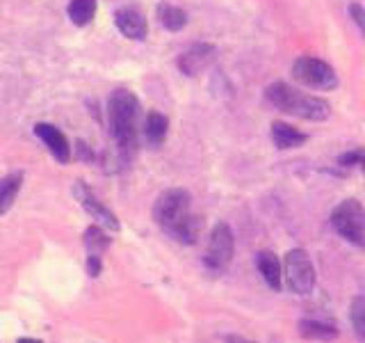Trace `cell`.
<instances>
[{
    "mask_svg": "<svg viewBox=\"0 0 365 343\" xmlns=\"http://www.w3.org/2000/svg\"><path fill=\"white\" fill-rule=\"evenodd\" d=\"M299 332L306 339H315V341H331L338 337V329L334 325L319 323V320H302Z\"/></svg>",
    "mask_w": 365,
    "mask_h": 343,
    "instance_id": "17",
    "label": "cell"
},
{
    "mask_svg": "<svg viewBox=\"0 0 365 343\" xmlns=\"http://www.w3.org/2000/svg\"><path fill=\"white\" fill-rule=\"evenodd\" d=\"M16 343H41V341H39V339H28V337H26V339H19Z\"/></svg>",
    "mask_w": 365,
    "mask_h": 343,
    "instance_id": "23",
    "label": "cell"
},
{
    "mask_svg": "<svg viewBox=\"0 0 365 343\" xmlns=\"http://www.w3.org/2000/svg\"><path fill=\"white\" fill-rule=\"evenodd\" d=\"M158 19L171 32H178V30H182V28L187 26V14H185V11H182L180 7H176V5H169V3H163V5L158 7Z\"/></svg>",
    "mask_w": 365,
    "mask_h": 343,
    "instance_id": "16",
    "label": "cell"
},
{
    "mask_svg": "<svg viewBox=\"0 0 365 343\" xmlns=\"http://www.w3.org/2000/svg\"><path fill=\"white\" fill-rule=\"evenodd\" d=\"M85 245H87L89 257H101L103 252L108 249L110 238L103 234L101 227H89L87 232H85Z\"/></svg>",
    "mask_w": 365,
    "mask_h": 343,
    "instance_id": "19",
    "label": "cell"
},
{
    "mask_svg": "<svg viewBox=\"0 0 365 343\" xmlns=\"http://www.w3.org/2000/svg\"><path fill=\"white\" fill-rule=\"evenodd\" d=\"M285 282L297 295H308L315 286V268L306 249H290L285 257Z\"/></svg>",
    "mask_w": 365,
    "mask_h": 343,
    "instance_id": "6",
    "label": "cell"
},
{
    "mask_svg": "<svg viewBox=\"0 0 365 343\" xmlns=\"http://www.w3.org/2000/svg\"><path fill=\"white\" fill-rule=\"evenodd\" d=\"M153 220L165 234L174 236L178 243L192 245L199 240L201 220L192 213V197L182 188L165 190L153 204Z\"/></svg>",
    "mask_w": 365,
    "mask_h": 343,
    "instance_id": "1",
    "label": "cell"
},
{
    "mask_svg": "<svg viewBox=\"0 0 365 343\" xmlns=\"http://www.w3.org/2000/svg\"><path fill=\"white\" fill-rule=\"evenodd\" d=\"M292 76L297 78V83H302L311 89H334L338 87V76L334 71V66H329L327 62L317 60V57H299L292 64Z\"/></svg>",
    "mask_w": 365,
    "mask_h": 343,
    "instance_id": "5",
    "label": "cell"
},
{
    "mask_svg": "<svg viewBox=\"0 0 365 343\" xmlns=\"http://www.w3.org/2000/svg\"><path fill=\"white\" fill-rule=\"evenodd\" d=\"M34 133H37L41 137V142L48 146V151L53 154L55 160H60V163H68V160H71V146H68L62 131H57L51 124H37L34 126Z\"/></svg>",
    "mask_w": 365,
    "mask_h": 343,
    "instance_id": "11",
    "label": "cell"
},
{
    "mask_svg": "<svg viewBox=\"0 0 365 343\" xmlns=\"http://www.w3.org/2000/svg\"><path fill=\"white\" fill-rule=\"evenodd\" d=\"M272 140L279 149H297L306 142V135L302 131H297L294 126L283 124V121H274L272 124Z\"/></svg>",
    "mask_w": 365,
    "mask_h": 343,
    "instance_id": "13",
    "label": "cell"
},
{
    "mask_svg": "<svg viewBox=\"0 0 365 343\" xmlns=\"http://www.w3.org/2000/svg\"><path fill=\"white\" fill-rule=\"evenodd\" d=\"M265 99L277 110L294 114V117H302L308 121H324L331 114V106L324 99L304 94V91L294 89L288 83H272L265 89Z\"/></svg>",
    "mask_w": 365,
    "mask_h": 343,
    "instance_id": "3",
    "label": "cell"
},
{
    "mask_svg": "<svg viewBox=\"0 0 365 343\" xmlns=\"http://www.w3.org/2000/svg\"><path fill=\"white\" fill-rule=\"evenodd\" d=\"M359 165H361L363 172H365V151H359Z\"/></svg>",
    "mask_w": 365,
    "mask_h": 343,
    "instance_id": "22",
    "label": "cell"
},
{
    "mask_svg": "<svg viewBox=\"0 0 365 343\" xmlns=\"http://www.w3.org/2000/svg\"><path fill=\"white\" fill-rule=\"evenodd\" d=\"M167 131H169V121L163 112L158 110H151L146 114V121H144V135H146V142L151 146H160L165 142L167 137Z\"/></svg>",
    "mask_w": 365,
    "mask_h": 343,
    "instance_id": "14",
    "label": "cell"
},
{
    "mask_svg": "<svg viewBox=\"0 0 365 343\" xmlns=\"http://www.w3.org/2000/svg\"><path fill=\"white\" fill-rule=\"evenodd\" d=\"M215 62V46L197 44L178 57V69L185 76H199Z\"/></svg>",
    "mask_w": 365,
    "mask_h": 343,
    "instance_id": "9",
    "label": "cell"
},
{
    "mask_svg": "<svg viewBox=\"0 0 365 343\" xmlns=\"http://www.w3.org/2000/svg\"><path fill=\"white\" fill-rule=\"evenodd\" d=\"M349 16H351V21L359 26V30L365 34V7L359 5V3H351V5H349Z\"/></svg>",
    "mask_w": 365,
    "mask_h": 343,
    "instance_id": "21",
    "label": "cell"
},
{
    "mask_svg": "<svg viewBox=\"0 0 365 343\" xmlns=\"http://www.w3.org/2000/svg\"><path fill=\"white\" fill-rule=\"evenodd\" d=\"M108 117L121 158L133 160L140 149V101L133 91L117 89L108 101Z\"/></svg>",
    "mask_w": 365,
    "mask_h": 343,
    "instance_id": "2",
    "label": "cell"
},
{
    "mask_svg": "<svg viewBox=\"0 0 365 343\" xmlns=\"http://www.w3.org/2000/svg\"><path fill=\"white\" fill-rule=\"evenodd\" d=\"M114 23H117V28L121 30V34H125L128 39H137L142 41L146 37V19L140 9L135 7H121L114 11Z\"/></svg>",
    "mask_w": 365,
    "mask_h": 343,
    "instance_id": "10",
    "label": "cell"
},
{
    "mask_svg": "<svg viewBox=\"0 0 365 343\" xmlns=\"http://www.w3.org/2000/svg\"><path fill=\"white\" fill-rule=\"evenodd\" d=\"M256 268L262 274V279L267 282L269 289H274V291L281 289V263H279V257L274 254V252H269V249L258 252Z\"/></svg>",
    "mask_w": 365,
    "mask_h": 343,
    "instance_id": "12",
    "label": "cell"
},
{
    "mask_svg": "<svg viewBox=\"0 0 365 343\" xmlns=\"http://www.w3.org/2000/svg\"><path fill=\"white\" fill-rule=\"evenodd\" d=\"M233 252H235V236L231 232V227L226 222H217L210 232V240H208V249H205L203 263L210 270L220 272V270L228 268V263L233 261Z\"/></svg>",
    "mask_w": 365,
    "mask_h": 343,
    "instance_id": "7",
    "label": "cell"
},
{
    "mask_svg": "<svg viewBox=\"0 0 365 343\" xmlns=\"http://www.w3.org/2000/svg\"><path fill=\"white\" fill-rule=\"evenodd\" d=\"M349 318L354 329L359 332V337L365 341V297H354L349 304Z\"/></svg>",
    "mask_w": 365,
    "mask_h": 343,
    "instance_id": "20",
    "label": "cell"
},
{
    "mask_svg": "<svg viewBox=\"0 0 365 343\" xmlns=\"http://www.w3.org/2000/svg\"><path fill=\"white\" fill-rule=\"evenodd\" d=\"M21 183H23L21 172H11V174L0 179V215H5L11 206H14V199L21 190Z\"/></svg>",
    "mask_w": 365,
    "mask_h": 343,
    "instance_id": "15",
    "label": "cell"
},
{
    "mask_svg": "<svg viewBox=\"0 0 365 343\" xmlns=\"http://www.w3.org/2000/svg\"><path fill=\"white\" fill-rule=\"evenodd\" d=\"M96 14V0H71L68 3V19L76 26H87Z\"/></svg>",
    "mask_w": 365,
    "mask_h": 343,
    "instance_id": "18",
    "label": "cell"
},
{
    "mask_svg": "<svg viewBox=\"0 0 365 343\" xmlns=\"http://www.w3.org/2000/svg\"><path fill=\"white\" fill-rule=\"evenodd\" d=\"M331 224L347 243L365 247V209L356 199L340 202L331 213Z\"/></svg>",
    "mask_w": 365,
    "mask_h": 343,
    "instance_id": "4",
    "label": "cell"
},
{
    "mask_svg": "<svg viewBox=\"0 0 365 343\" xmlns=\"http://www.w3.org/2000/svg\"><path fill=\"white\" fill-rule=\"evenodd\" d=\"M76 197H78V202H80V206L94 217V220L101 224V227H106V229H110V232H119V220H117V215H114L110 209H106L101 202H98V197L94 192H91L83 181H78L76 183Z\"/></svg>",
    "mask_w": 365,
    "mask_h": 343,
    "instance_id": "8",
    "label": "cell"
}]
</instances>
